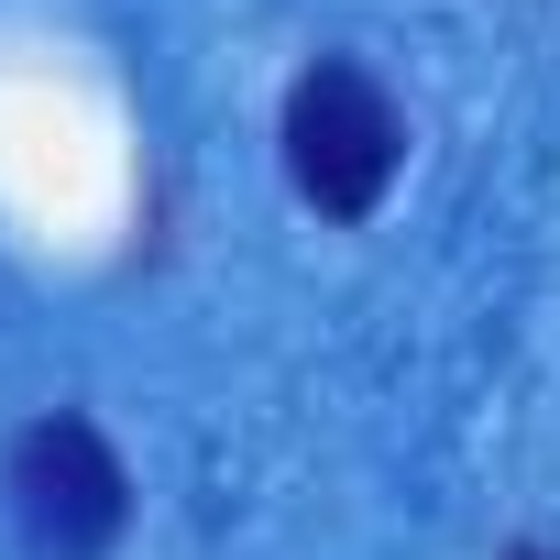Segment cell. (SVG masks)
I'll list each match as a JSON object with an SVG mask.
<instances>
[{
  "label": "cell",
  "instance_id": "obj_1",
  "mask_svg": "<svg viewBox=\"0 0 560 560\" xmlns=\"http://www.w3.org/2000/svg\"><path fill=\"white\" fill-rule=\"evenodd\" d=\"M407 165V121L396 100L352 67V56H319L298 89H287V176L319 220H374V198L396 187Z\"/></svg>",
  "mask_w": 560,
  "mask_h": 560
},
{
  "label": "cell",
  "instance_id": "obj_2",
  "mask_svg": "<svg viewBox=\"0 0 560 560\" xmlns=\"http://www.w3.org/2000/svg\"><path fill=\"white\" fill-rule=\"evenodd\" d=\"M12 516L34 560H110L132 527V472L89 418H34L12 440Z\"/></svg>",
  "mask_w": 560,
  "mask_h": 560
},
{
  "label": "cell",
  "instance_id": "obj_3",
  "mask_svg": "<svg viewBox=\"0 0 560 560\" xmlns=\"http://www.w3.org/2000/svg\"><path fill=\"white\" fill-rule=\"evenodd\" d=\"M516 560H560V549H516Z\"/></svg>",
  "mask_w": 560,
  "mask_h": 560
}]
</instances>
